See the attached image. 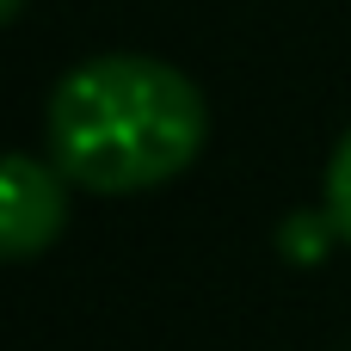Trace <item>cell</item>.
I'll list each match as a JSON object with an SVG mask.
<instances>
[{
    "instance_id": "obj_4",
    "label": "cell",
    "mask_w": 351,
    "mask_h": 351,
    "mask_svg": "<svg viewBox=\"0 0 351 351\" xmlns=\"http://www.w3.org/2000/svg\"><path fill=\"white\" fill-rule=\"evenodd\" d=\"M321 210L333 216L339 241L351 247V130L339 136V148H333V160H327V197H321Z\"/></svg>"
},
{
    "instance_id": "obj_5",
    "label": "cell",
    "mask_w": 351,
    "mask_h": 351,
    "mask_svg": "<svg viewBox=\"0 0 351 351\" xmlns=\"http://www.w3.org/2000/svg\"><path fill=\"white\" fill-rule=\"evenodd\" d=\"M25 12V0H0V19H19Z\"/></svg>"
},
{
    "instance_id": "obj_2",
    "label": "cell",
    "mask_w": 351,
    "mask_h": 351,
    "mask_svg": "<svg viewBox=\"0 0 351 351\" xmlns=\"http://www.w3.org/2000/svg\"><path fill=\"white\" fill-rule=\"evenodd\" d=\"M62 228H68V185H62V173L43 167L37 154H6L0 160V253L12 265H25Z\"/></svg>"
},
{
    "instance_id": "obj_1",
    "label": "cell",
    "mask_w": 351,
    "mask_h": 351,
    "mask_svg": "<svg viewBox=\"0 0 351 351\" xmlns=\"http://www.w3.org/2000/svg\"><path fill=\"white\" fill-rule=\"evenodd\" d=\"M210 136L197 80L160 56H86L74 62L43 111L49 167L99 197H130L179 179Z\"/></svg>"
},
{
    "instance_id": "obj_3",
    "label": "cell",
    "mask_w": 351,
    "mask_h": 351,
    "mask_svg": "<svg viewBox=\"0 0 351 351\" xmlns=\"http://www.w3.org/2000/svg\"><path fill=\"white\" fill-rule=\"evenodd\" d=\"M333 241H339V228H333L327 210H315V216L302 210V216H290V222L278 228V247H284V259H296V265H321Z\"/></svg>"
}]
</instances>
